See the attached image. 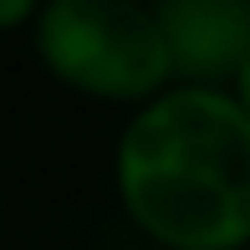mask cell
<instances>
[{"label": "cell", "mask_w": 250, "mask_h": 250, "mask_svg": "<svg viewBox=\"0 0 250 250\" xmlns=\"http://www.w3.org/2000/svg\"><path fill=\"white\" fill-rule=\"evenodd\" d=\"M230 97L240 102V107H245V118H250V62L240 66V72H235V82H230Z\"/></svg>", "instance_id": "cell-5"}, {"label": "cell", "mask_w": 250, "mask_h": 250, "mask_svg": "<svg viewBox=\"0 0 250 250\" xmlns=\"http://www.w3.org/2000/svg\"><path fill=\"white\" fill-rule=\"evenodd\" d=\"M128 214L174 250H240L250 240V118L230 87L174 82L118 133L112 153Z\"/></svg>", "instance_id": "cell-1"}, {"label": "cell", "mask_w": 250, "mask_h": 250, "mask_svg": "<svg viewBox=\"0 0 250 250\" xmlns=\"http://www.w3.org/2000/svg\"><path fill=\"white\" fill-rule=\"evenodd\" d=\"M36 56L92 97H158L174 87L153 0H41Z\"/></svg>", "instance_id": "cell-2"}, {"label": "cell", "mask_w": 250, "mask_h": 250, "mask_svg": "<svg viewBox=\"0 0 250 250\" xmlns=\"http://www.w3.org/2000/svg\"><path fill=\"white\" fill-rule=\"evenodd\" d=\"M174 82L225 87L250 62V0H153Z\"/></svg>", "instance_id": "cell-3"}, {"label": "cell", "mask_w": 250, "mask_h": 250, "mask_svg": "<svg viewBox=\"0 0 250 250\" xmlns=\"http://www.w3.org/2000/svg\"><path fill=\"white\" fill-rule=\"evenodd\" d=\"M36 10H41V0H0V26H16V21L36 16Z\"/></svg>", "instance_id": "cell-4"}]
</instances>
